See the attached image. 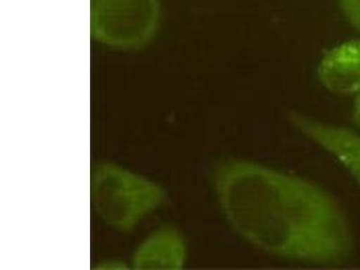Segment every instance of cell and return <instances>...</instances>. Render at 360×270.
<instances>
[{
  "label": "cell",
  "mask_w": 360,
  "mask_h": 270,
  "mask_svg": "<svg viewBox=\"0 0 360 270\" xmlns=\"http://www.w3.org/2000/svg\"><path fill=\"white\" fill-rule=\"evenodd\" d=\"M90 189L96 213L121 231L133 230L165 200V192L156 183L112 164L96 167Z\"/></svg>",
  "instance_id": "cell-2"
},
{
  "label": "cell",
  "mask_w": 360,
  "mask_h": 270,
  "mask_svg": "<svg viewBox=\"0 0 360 270\" xmlns=\"http://www.w3.org/2000/svg\"><path fill=\"white\" fill-rule=\"evenodd\" d=\"M347 21L360 33V0H339Z\"/></svg>",
  "instance_id": "cell-7"
},
{
  "label": "cell",
  "mask_w": 360,
  "mask_h": 270,
  "mask_svg": "<svg viewBox=\"0 0 360 270\" xmlns=\"http://www.w3.org/2000/svg\"><path fill=\"white\" fill-rule=\"evenodd\" d=\"M321 84L342 96L360 93V39L343 41L328 50L318 67Z\"/></svg>",
  "instance_id": "cell-5"
},
{
  "label": "cell",
  "mask_w": 360,
  "mask_h": 270,
  "mask_svg": "<svg viewBox=\"0 0 360 270\" xmlns=\"http://www.w3.org/2000/svg\"><path fill=\"white\" fill-rule=\"evenodd\" d=\"M160 15L158 0H90V34L115 49H140L155 37Z\"/></svg>",
  "instance_id": "cell-3"
},
{
  "label": "cell",
  "mask_w": 360,
  "mask_h": 270,
  "mask_svg": "<svg viewBox=\"0 0 360 270\" xmlns=\"http://www.w3.org/2000/svg\"><path fill=\"white\" fill-rule=\"evenodd\" d=\"M352 119L360 129V93L356 96L354 104H353Z\"/></svg>",
  "instance_id": "cell-8"
},
{
  "label": "cell",
  "mask_w": 360,
  "mask_h": 270,
  "mask_svg": "<svg viewBox=\"0 0 360 270\" xmlns=\"http://www.w3.org/2000/svg\"><path fill=\"white\" fill-rule=\"evenodd\" d=\"M186 244L179 231L162 228L148 236L134 252L135 269H180L186 259Z\"/></svg>",
  "instance_id": "cell-6"
},
{
  "label": "cell",
  "mask_w": 360,
  "mask_h": 270,
  "mask_svg": "<svg viewBox=\"0 0 360 270\" xmlns=\"http://www.w3.org/2000/svg\"><path fill=\"white\" fill-rule=\"evenodd\" d=\"M289 120L304 136L323 148L349 172L360 188V135L347 128L289 112Z\"/></svg>",
  "instance_id": "cell-4"
},
{
  "label": "cell",
  "mask_w": 360,
  "mask_h": 270,
  "mask_svg": "<svg viewBox=\"0 0 360 270\" xmlns=\"http://www.w3.org/2000/svg\"><path fill=\"white\" fill-rule=\"evenodd\" d=\"M221 212L240 237L279 258L339 265L354 242L332 195L308 180L242 160L214 169Z\"/></svg>",
  "instance_id": "cell-1"
}]
</instances>
